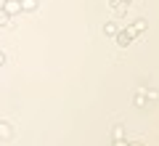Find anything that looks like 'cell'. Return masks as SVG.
<instances>
[{
	"label": "cell",
	"instance_id": "1",
	"mask_svg": "<svg viewBox=\"0 0 159 146\" xmlns=\"http://www.w3.org/2000/svg\"><path fill=\"white\" fill-rule=\"evenodd\" d=\"M148 101H159V90L157 88H138L133 96V104L135 106H146Z\"/></svg>",
	"mask_w": 159,
	"mask_h": 146
},
{
	"label": "cell",
	"instance_id": "2",
	"mask_svg": "<svg viewBox=\"0 0 159 146\" xmlns=\"http://www.w3.org/2000/svg\"><path fill=\"white\" fill-rule=\"evenodd\" d=\"M130 3H133V0H109V6H111L117 13H125L127 8H130Z\"/></svg>",
	"mask_w": 159,
	"mask_h": 146
},
{
	"label": "cell",
	"instance_id": "3",
	"mask_svg": "<svg viewBox=\"0 0 159 146\" xmlns=\"http://www.w3.org/2000/svg\"><path fill=\"white\" fill-rule=\"evenodd\" d=\"M130 43H133V35L127 32V29L117 32V45H122V48H125V45H130Z\"/></svg>",
	"mask_w": 159,
	"mask_h": 146
},
{
	"label": "cell",
	"instance_id": "4",
	"mask_svg": "<svg viewBox=\"0 0 159 146\" xmlns=\"http://www.w3.org/2000/svg\"><path fill=\"white\" fill-rule=\"evenodd\" d=\"M11 135H13L11 125H8V122H3V120H0V138H11Z\"/></svg>",
	"mask_w": 159,
	"mask_h": 146
},
{
	"label": "cell",
	"instance_id": "5",
	"mask_svg": "<svg viewBox=\"0 0 159 146\" xmlns=\"http://www.w3.org/2000/svg\"><path fill=\"white\" fill-rule=\"evenodd\" d=\"M122 138H125V130H122V128L117 125V128L111 130V141H122Z\"/></svg>",
	"mask_w": 159,
	"mask_h": 146
},
{
	"label": "cell",
	"instance_id": "6",
	"mask_svg": "<svg viewBox=\"0 0 159 146\" xmlns=\"http://www.w3.org/2000/svg\"><path fill=\"white\" fill-rule=\"evenodd\" d=\"M103 32H106V35H117L119 27H117V24H106V27H103Z\"/></svg>",
	"mask_w": 159,
	"mask_h": 146
},
{
	"label": "cell",
	"instance_id": "7",
	"mask_svg": "<svg viewBox=\"0 0 159 146\" xmlns=\"http://www.w3.org/2000/svg\"><path fill=\"white\" fill-rule=\"evenodd\" d=\"M114 146H143V144H138V141H133V144H127V141H114Z\"/></svg>",
	"mask_w": 159,
	"mask_h": 146
},
{
	"label": "cell",
	"instance_id": "8",
	"mask_svg": "<svg viewBox=\"0 0 159 146\" xmlns=\"http://www.w3.org/2000/svg\"><path fill=\"white\" fill-rule=\"evenodd\" d=\"M3 61H6V56H3V53H0V64H3Z\"/></svg>",
	"mask_w": 159,
	"mask_h": 146
}]
</instances>
